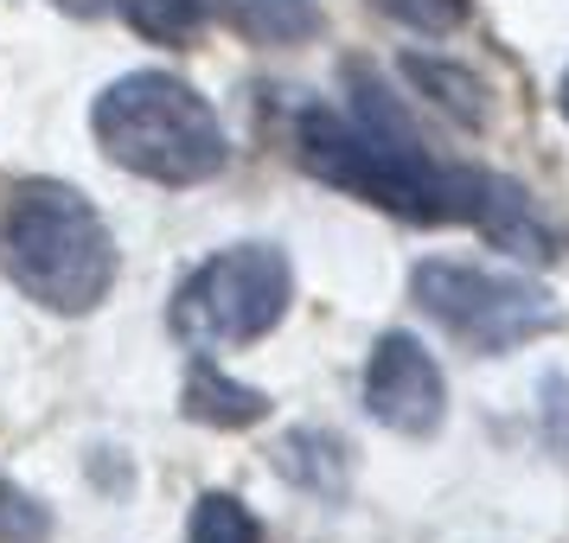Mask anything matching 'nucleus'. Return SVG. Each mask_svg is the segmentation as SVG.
Instances as JSON below:
<instances>
[{"label":"nucleus","mask_w":569,"mask_h":543,"mask_svg":"<svg viewBox=\"0 0 569 543\" xmlns=\"http://www.w3.org/2000/svg\"><path fill=\"white\" fill-rule=\"evenodd\" d=\"M352 83H359L352 115L301 109V122H295V160L313 180L333 185V192H352L359 205H378L390 218H403V224H473L487 243H499L518 262L557 257L550 224L512 180H499L487 167L436 160L378 83L365 78Z\"/></svg>","instance_id":"f257e3e1"},{"label":"nucleus","mask_w":569,"mask_h":543,"mask_svg":"<svg viewBox=\"0 0 569 543\" xmlns=\"http://www.w3.org/2000/svg\"><path fill=\"white\" fill-rule=\"evenodd\" d=\"M0 275L46 313H90L116 288V237L64 180H20L0 205Z\"/></svg>","instance_id":"f03ea898"},{"label":"nucleus","mask_w":569,"mask_h":543,"mask_svg":"<svg viewBox=\"0 0 569 543\" xmlns=\"http://www.w3.org/2000/svg\"><path fill=\"white\" fill-rule=\"evenodd\" d=\"M90 129L122 173L148 185H206L231 160L218 109L186 78H167V71L116 78L90 109Z\"/></svg>","instance_id":"7ed1b4c3"},{"label":"nucleus","mask_w":569,"mask_h":543,"mask_svg":"<svg viewBox=\"0 0 569 543\" xmlns=\"http://www.w3.org/2000/svg\"><path fill=\"white\" fill-rule=\"evenodd\" d=\"M295 301V269L276 243H231L206 257L173 294V333L192 352H231L282 326Z\"/></svg>","instance_id":"20e7f679"},{"label":"nucleus","mask_w":569,"mask_h":543,"mask_svg":"<svg viewBox=\"0 0 569 543\" xmlns=\"http://www.w3.org/2000/svg\"><path fill=\"white\" fill-rule=\"evenodd\" d=\"M410 294L441 333H455L461 345L487 352V359L518 352V345L563 326V308L550 301V288L525 282V275H499V269H473V262H448V257L416 262Z\"/></svg>","instance_id":"39448f33"},{"label":"nucleus","mask_w":569,"mask_h":543,"mask_svg":"<svg viewBox=\"0 0 569 543\" xmlns=\"http://www.w3.org/2000/svg\"><path fill=\"white\" fill-rule=\"evenodd\" d=\"M365 410L371 422H385L397 435H436L448 415V384L441 364L422 352V339L385 333L365 359Z\"/></svg>","instance_id":"423d86ee"},{"label":"nucleus","mask_w":569,"mask_h":543,"mask_svg":"<svg viewBox=\"0 0 569 543\" xmlns=\"http://www.w3.org/2000/svg\"><path fill=\"white\" fill-rule=\"evenodd\" d=\"M180 410H186V422H206V429H250V422L269 415V396L250 384H237V378H224L211 359H199L186 371Z\"/></svg>","instance_id":"0eeeda50"},{"label":"nucleus","mask_w":569,"mask_h":543,"mask_svg":"<svg viewBox=\"0 0 569 543\" xmlns=\"http://www.w3.org/2000/svg\"><path fill=\"white\" fill-rule=\"evenodd\" d=\"M276 466H282V480H295L301 492L339 499V492H346V473H352V454H346V441L327 435V429H288V435L276 441Z\"/></svg>","instance_id":"6e6552de"},{"label":"nucleus","mask_w":569,"mask_h":543,"mask_svg":"<svg viewBox=\"0 0 569 543\" xmlns=\"http://www.w3.org/2000/svg\"><path fill=\"white\" fill-rule=\"evenodd\" d=\"M218 13L250 46H301V39L320 32V7L313 0H218Z\"/></svg>","instance_id":"1a4fd4ad"},{"label":"nucleus","mask_w":569,"mask_h":543,"mask_svg":"<svg viewBox=\"0 0 569 543\" xmlns=\"http://www.w3.org/2000/svg\"><path fill=\"white\" fill-rule=\"evenodd\" d=\"M109 7L154 46H192L218 20V0H109Z\"/></svg>","instance_id":"9d476101"},{"label":"nucleus","mask_w":569,"mask_h":543,"mask_svg":"<svg viewBox=\"0 0 569 543\" xmlns=\"http://www.w3.org/2000/svg\"><path fill=\"white\" fill-rule=\"evenodd\" d=\"M186 537L192 543H262V524L237 492H199Z\"/></svg>","instance_id":"9b49d317"},{"label":"nucleus","mask_w":569,"mask_h":543,"mask_svg":"<svg viewBox=\"0 0 569 543\" xmlns=\"http://www.w3.org/2000/svg\"><path fill=\"white\" fill-rule=\"evenodd\" d=\"M410 78L422 83L455 122H480V83L467 78V71H448V64H422V58H410Z\"/></svg>","instance_id":"f8f14e48"},{"label":"nucleus","mask_w":569,"mask_h":543,"mask_svg":"<svg viewBox=\"0 0 569 543\" xmlns=\"http://www.w3.org/2000/svg\"><path fill=\"white\" fill-rule=\"evenodd\" d=\"M371 7H378L385 20H397V27L441 39V32H455L467 20V7H473V0H371Z\"/></svg>","instance_id":"ddd939ff"},{"label":"nucleus","mask_w":569,"mask_h":543,"mask_svg":"<svg viewBox=\"0 0 569 543\" xmlns=\"http://www.w3.org/2000/svg\"><path fill=\"white\" fill-rule=\"evenodd\" d=\"M46 537H52V512L13 480H0V543H46Z\"/></svg>","instance_id":"4468645a"},{"label":"nucleus","mask_w":569,"mask_h":543,"mask_svg":"<svg viewBox=\"0 0 569 543\" xmlns=\"http://www.w3.org/2000/svg\"><path fill=\"white\" fill-rule=\"evenodd\" d=\"M52 7H58V13H71V20H97L109 0H52Z\"/></svg>","instance_id":"2eb2a0df"},{"label":"nucleus","mask_w":569,"mask_h":543,"mask_svg":"<svg viewBox=\"0 0 569 543\" xmlns=\"http://www.w3.org/2000/svg\"><path fill=\"white\" fill-rule=\"evenodd\" d=\"M563 122H569V78H563Z\"/></svg>","instance_id":"dca6fc26"}]
</instances>
